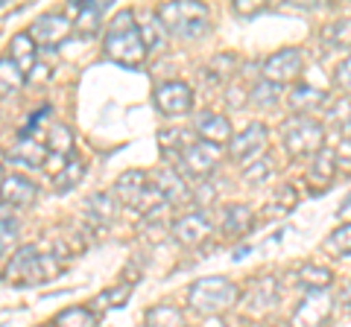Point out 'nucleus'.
Listing matches in <instances>:
<instances>
[{"label": "nucleus", "mask_w": 351, "mask_h": 327, "mask_svg": "<svg viewBox=\"0 0 351 327\" xmlns=\"http://www.w3.org/2000/svg\"><path fill=\"white\" fill-rule=\"evenodd\" d=\"M348 205H351V202L346 199V202H343V213H337V216H343V222H346V216H348Z\"/></svg>", "instance_id": "nucleus-46"}, {"label": "nucleus", "mask_w": 351, "mask_h": 327, "mask_svg": "<svg viewBox=\"0 0 351 327\" xmlns=\"http://www.w3.org/2000/svg\"><path fill=\"white\" fill-rule=\"evenodd\" d=\"M47 152H53V155H62V158H71V152H73V132H71V126L68 123H53L50 126V135H47Z\"/></svg>", "instance_id": "nucleus-26"}, {"label": "nucleus", "mask_w": 351, "mask_h": 327, "mask_svg": "<svg viewBox=\"0 0 351 327\" xmlns=\"http://www.w3.org/2000/svg\"><path fill=\"white\" fill-rule=\"evenodd\" d=\"M295 280H299L307 292L328 289L334 283V272L328 266H319V263H311V260H307V263H302L299 272H295Z\"/></svg>", "instance_id": "nucleus-23"}, {"label": "nucleus", "mask_w": 351, "mask_h": 327, "mask_svg": "<svg viewBox=\"0 0 351 327\" xmlns=\"http://www.w3.org/2000/svg\"><path fill=\"white\" fill-rule=\"evenodd\" d=\"M15 237H18V222L12 216H9V220H0V257L15 246Z\"/></svg>", "instance_id": "nucleus-38"}, {"label": "nucleus", "mask_w": 351, "mask_h": 327, "mask_svg": "<svg viewBox=\"0 0 351 327\" xmlns=\"http://www.w3.org/2000/svg\"><path fill=\"white\" fill-rule=\"evenodd\" d=\"M331 292L328 289H313L302 298L299 310L293 313V324L295 327H325V322L331 319Z\"/></svg>", "instance_id": "nucleus-10"}, {"label": "nucleus", "mask_w": 351, "mask_h": 327, "mask_svg": "<svg viewBox=\"0 0 351 327\" xmlns=\"http://www.w3.org/2000/svg\"><path fill=\"white\" fill-rule=\"evenodd\" d=\"M219 158H223V149L214 144H205V140H193L191 146L182 149L179 155V170L184 176H191L196 181H205L211 172L217 170Z\"/></svg>", "instance_id": "nucleus-5"}, {"label": "nucleus", "mask_w": 351, "mask_h": 327, "mask_svg": "<svg viewBox=\"0 0 351 327\" xmlns=\"http://www.w3.org/2000/svg\"><path fill=\"white\" fill-rule=\"evenodd\" d=\"M252 228V211L246 205H228L223 211V231L226 234H246Z\"/></svg>", "instance_id": "nucleus-27"}, {"label": "nucleus", "mask_w": 351, "mask_h": 327, "mask_svg": "<svg viewBox=\"0 0 351 327\" xmlns=\"http://www.w3.org/2000/svg\"><path fill=\"white\" fill-rule=\"evenodd\" d=\"M36 199H38V184L32 179L12 172V176H3V181H0V202H9L12 208H29Z\"/></svg>", "instance_id": "nucleus-13"}, {"label": "nucleus", "mask_w": 351, "mask_h": 327, "mask_svg": "<svg viewBox=\"0 0 351 327\" xmlns=\"http://www.w3.org/2000/svg\"><path fill=\"white\" fill-rule=\"evenodd\" d=\"M82 216H85V222L94 225V228L112 225L114 216H117V199L112 196V190H97V193L88 196L85 205H82Z\"/></svg>", "instance_id": "nucleus-15"}, {"label": "nucleus", "mask_w": 351, "mask_h": 327, "mask_svg": "<svg viewBox=\"0 0 351 327\" xmlns=\"http://www.w3.org/2000/svg\"><path fill=\"white\" fill-rule=\"evenodd\" d=\"M53 327H97V315L88 307H68L56 315Z\"/></svg>", "instance_id": "nucleus-31"}, {"label": "nucleus", "mask_w": 351, "mask_h": 327, "mask_svg": "<svg viewBox=\"0 0 351 327\" xmlns=\"http://www.w3.org/2000/svg\"><path fill=\"white\" fill-rule=\"evenodd\" d=\"M263 82H269V85H287L293 82L295 76L302 73V50H295V47H284L278 53H272V56L263 62Z\"/></svg>", "instance_id": "nucleus-9"}, {"label": "nucleus", "mask_w": 351, "mask_h": 327, "mask_svg": "<svg viewBox=\"0 0 351 327\" xmlns=\"http://www.w3.org/2000/svg\"><path fill=\"white\" fill-rule=\"evenodd\" d=\"M9 158H12V164L36 170V167L44 164V158H47V146H44L41 140H36V138H21L18 144L9 149Z\"/></svg>", "instance_id": "nucleus-22"}, {"label": "nucleus", "mask_w": 351, "mask_h": 327, "mask_svg": "<svg viewBox=\"0 0 351 327\" xmlns=\"http://www.w3.org/2000/svg\"><path fill=\"white\" fill-rule=\"evenodd\" d=\"M240 96H243V91H240V88H228V105L240 108V105H243V100H240Z\"/></svg>", "instance_id": "nucleus-44"}, {"label": "nucleus", "mask_w": 351, "mask_h": 327, "mask_svg": "<svg viewBox=\"0 0 351 327\" xmlns=\"http://www.w3.org/2000/svg\"><path fill=\"white\" fill-rule=\"evenodd\" d=\"M240 298V289L237 283H232L223 275H211V278H199L191 287L188 292V301L191 307L199 313V315H217V313H226L228 307H234Z\"/></svg>", "instance_id": "nucleus-1"}, {"label": "nucleus", "mask_w": 351, "mask_h": 327, "mask_svg": "<svg viewBox=\"0 0 351 327\" xmlns=\"http://www.w3.org/2000/svg\"><path fill=\"white\" fill-rule=\"evenodd\" d=\"M149 181L158 187V193L164 196V202H167V205H182V202H188V199H191L188 184H184V179H182L173 167H161V170H156V172L149 176Z\"/></svg>", "instance_id": "nucleus-17"}, {"label": "nucleus", "mask_w": 351, "mask_h": 327, "mask_svg": "<svg viewBox=\"0 0 351 327\" xmlns=\"http://www.w3.org/2000/svg\"><path fill=\"white\" fill-rule=\"evenodd\" d=\"M267 126L261 123V120H255V123H249L240 135H232V140H228V155H232L237 164H249L263 155V146H267Z\"/></svg>", "instance_id": "nucleus-8"}, {"label": "nucleus", "mask_w": 351, "mask_h": 327, "mask_svg": "<svg viewBox=\"0 0 351 327\" xmlns=\"http://www.w3.org/2000/svg\"><path fill=\"white\" fill-rule=\"evenodd\" d=\"M106 56L112 62H120L126 68H138L147 59V50L141 44L138 27L126 32H106Z\"/></svg>", "instance_id": "nucleus-7"}, {"label": "nucleus", "mask_w": 351, "mask_h": 327, "mask_svg": "<svg viewBox=\"0 0 351 327\" xmlns=\"http://www.w3.org/2000/svg\"><path fill=\"white\" fill-rule=\"evenodd\" d=\"M211 231H214L211 220H208L202 211L184 213V216H179V220L173 222V239L176 243H182V246H188V248L205 243V239L211 237Z\"/></svg>", "instance_id": "nucleus-12"}, {"label": "nucleus", "mask_w": 351, "mask_h": 327, "mask_svg": "<svg viewBox=\"0 0 351 327\" xmlns=\"http://www.w3.org/2000/svg\"><path fill=\"white\" fill-rule=\"evenodd\" d=\"M126 29H135V15H132V9H120V12L108 21L106 32H126Z\"/></svg>", "instance_id": "nucleus-39"}, {"label": "nucleus", "mask_w": 351, "mask_h": 327, "mask_svg": "<svg viewBox=\"0 0 351 327\" xmlns=\"http://www.w3.org/2000/svg\"><path fill=\"white\" fill-rule=\"evenodd\" d=\"M85 172H88L85 161L68 158V164H64V167L56 172V179H53V184H56V193H71V190H76V187L82 184Z\"/></svg>", "instance_id": "nucleus-25"}, {"label": "nucleus", "mask_w": 351, "mask_h": 327, "mask_svg": "<svg viewBox=\"0 0 351 327\" xmlns=\"http://www.w3.org/2000/svg\"><path fill=\"white\" fill-rule=\"evenodd\" d=\"M64 164H68V158H62V155H53V152H47V158H44L41 167L47 170V172H53V176H56V172L64 167Z\"/></svg>", "instance_id": "nucleus-42"}, {"label": "nucleus", "mask_w": 351, "mask_h": 327, "mask_svg": "<svg viewBox=\"0 0 351 327\" xmlns=\"http://www.w3.org/2000/svg\"><path fill=\"white\" fill-rule=\"evenodd\" d=\"M138 36H141V44H144L147 53H149V50L158 53V50H164V44H167V29L161 27V21H158L156 15H152L147 24L138 29Z\"/></svg>", "instance_id": "nucleus-30"}, {"label": "nucleus", "mask_w": 351, "mask_h": 327, "mask_svg": "<svg viewBox=\"0 0 351 327\" xmlns=\"http://www.w3.org/2000/svg\"><path fill=\"white\" fill-rule=\"evenodd\" d=\"M337 152L334 149H319L313 155V161H311V170H307V179H311V184H316V190L313 193H325V187L334 181V176H337Z\"/></svg>", "instance_id": "nucleus-19"}, {"label": "nucleus", "mask_w": 351, "mask_h": 327, "mask_svg": "<svg viewBox=\"0 0 351 327\" xmlns=\"http://www.w3.org/2000/svg\"><path fill=\"white\" fill-rule=\"evenodd\" d=\"M234 12L252 18V15L263 12V3H261V0H234Z\"/></svg>", "instance_id": "nucleus-41"}, {"label": "nucleus", "mask_w": 351, "mask_h": 327, "mask_svg": "<svg viewBox=\"0 0 351 327\" xmlns=\"http://www.w3.org/2000/svg\"><path fill=\"white\" fill-rule=\"evenodd\" d=\"M295 208V190L293 187H281L276 196H272V202L267 205V213L272 216H284Z\"/></svg>", "instance_id": "nucleus-37"}, {"label": "nucleus", "mask_w": 351, "mask_h": 327, "mask_svg": "<svg viewBox=\"0 0 351 327\" xmlns=\"http://www.w3.org/2000/svg\"><path fill=\"white\" fill-rule=\"evenodd\" d=\"M158 144H161L164 152H176V155H182V149L191 146L193 140H191V135L184 132V129H164V132L158 135Z\"/></svg>", "instance_id": "nucleus-34"}, {"label": "nucleus", "mask_w": 351, "mask_h": 327, "mask_svg": "<svg viewBox=\"0 0 351 327\" xmlns=\"http://www.w3.org/2000/svg\"><path fill=\"white\" fill-rule=\"evenodd\" d=\"M156 108L167 117H182L193 108V88L188 82H164L156 88Z\"/></svg>", "instance_id": "nucleus-11"}, {"label": "nucleus", "mask_w": 351, "mask_h": 327, "mask_svg": "<svg viewBox=\"0 0 351 327\" xmlns=\"http://www.w3.org/2000/svg\"><path fill=\"white\" fill-rule=\"evenodd\" d=\"M56 272H59V266H56V257L53 254H38L36 246H21L12 254V260L6 263L3 278L9 283H18V287H27V283L53 278Z\"/></svg>", "instance_id": "nucleus-3"}, {"label": "nucleus", "mask_w": 351, "mask_h": 327, "mask_svg": "<svg viewBox=\"0 0 351 327\" xmlns=\"http://www.w3.org/2000/svg\"><path fill=\"white\" fill-rule=\"evenodd\" d=\"M337 85H343V94H348V59L339 62V68H337Z\"/></svg>", "instance_id": "nucleus-43"}, {"label": "nucleus", "mask_w": 351, "mask_h": 327, "mask_svg": "<svg viewBox=\"0 0 351 327\" xmlns=\"http://www.w3.org/2000/svg\"><path fill=\"white\" fill-rule=\"evenodd\" d=\"M196 135H199V140H205V144H214L223 149L228 140H232V120L223 117V114H214V112H202L199 117H196Z\"/></svg>", "instance_id": "nucleus-16"}, {"label": "nucleus", "mask_w": 351, "mask_h": 327, "mask_svg": "<svg viewBox=\"0 0 351 327\" xmlns=\"http://www.w3.org/2000/svg\"><path fill=\"white\" fill-rule=\"evenodd\" d=\"M6 59L27 76L38 64V47H36V41H32L27 32H18V36H12V41H9V56Z\"/></svg>", "instance_id": "nucleus-20"}, {"label": "nucleus", "mask_w": 351, "mask_h": 327, "mask_svg": "<svg viewBox=\"0 0 351 327\" xmlns=\"http://www.w3.org/2000/svg\"><path fill=\"white\" fill-rule=\"evenodd\" d=\"M27 85V76L21 73L6 56L0 59V96H12Z\"/></svg>", "instance_id": "nucleus-29"}, {"label": "nucleus", "mask_w": 351, "mask_h": 327, "mask_svg": "<svg viewBox=\"0 0 351 327\" xmlns=\"http://www.w3.org/2000/svg\"><path fill=\"white\" fill-rule=\"evenodd\" d=\"M269 176H272V158H269V155H261V158H255V161H249L246 170H243V179H246L249 184H263Z\"/></svg>", "instance_id": "nucleus-35"}, {"label": "nucleus", "mask_w": 351, "mask_h": 327, "mask_svg": "<svg viewBox=\"0 0 351 327\" xmlns=\"http://www.w3.org/2000/svg\"><path fill=\"white\" fill-rule=\"evenodd\" d=\"M147 327H184V315L179 307L158 304V307L147 310Z\"/></svg>", "instance_id": "nucleus-28"}, {"label": "nucleus", "mask_w": 351, "mask_h": 327, "mask_svg": "<svg viewBox=\"0 0 351 327\" xmlns=\"http://www.w3.org/2000/svg\"><path fill=\"white\" fill-rule=\"evenodd\" d=\"M278 88H276V85H269V82H258L255 85V88H252V94H249V103L252 105H258V108H272V105H276L278 103Z\"/></svg>", "instance_id": "nucleus-36"}, {"label": "nucleus", "mask_w": 351, "mask_h": 327, "mask_svg": "<svg viewBox=\"0 0 351 327\" xmlns=\"http://www.w3.org/2000/svg\"><path fill=\"white\" fill-rule=\"evenodd\" d=\"M38 327H53V324H38Z\"/></svg>", "instance_id": "nucleus-47"}, {"label": "nucleus", "mask_w": 351, "mask_h": 327, "mask_svg": "<svg viewBox=\"0 0 351 327\" xmlns=\"http://www.w3.org/2000/svg\"><path fill=\"white\" fill-rule=\"evenodd\" d=\"M108 6L112 3H103V0H85V3H73L68 12L76 15V21L71 27H76V32H80L82 38H91L100 32L103 27V15L108 12Z\"/></svg>", "instance_id": "nucleus-14"}, {"label": "nucleus", "mask_w": 351, "mask_h": 327, "mask_svg": "<svg viewBox=\"0 0 351 327\" xmlns=\"http://www.w3.org/2000/svg\"><path fill=\"white\" fill-rule=\"evenodd\" d=\"M0 3H3V0H0Z\"/></svg>", "instance_id": "nucleus-48"}, {"label": "nucleus", "mask_w": 351, "mask_h": 327, "mask_svg": "<svg viewBox=\"0 0 351 327\" xmlns=\"http://www.w3.org/2000/svg\"><path fill=\"white\" fill-rule=\"evenodd\" d=\"M147 184H149V176L144 170H126V172H120V179L114 181L112 196L123 205H129V208H135V202L141 199V193L147 190Z\"/></svg>", "instance_id": "nucleus-18"}, {"label": "nucleus", "mask_w": 351, "mask_h": 327, "mask_svg": "<svg viewBox=\"0 0 351 327\" xmlns=\"http://www.w3.org/2000/svg\"><path fill=\"white\" fill-rule=\"evenodd\" d=\"M3 161H6V152L0 149V181H3Z\"/></svg>", "instance_id": "nucleus-45"}, {"label": "nucleus", "mask_w": 351, "mask_h": 327, "mask_svg": "<svg viewBox=\"0 0 351 327\" xmlns=\"http://www.w3.org/2000/svg\"><path fill=\"white\" fill-rule=\"evenodd\" d=\"M276 301H278V280L276 278L258 280L255 287H252V292H249V310H255V313L276 307Z\"/></svg>", "instance_id": "nucleus-24"}, {"label": "nucleus", "mask_w": 351, "mask_h": 327, "mask_svg": "<svg viewBox=\"0 0 351 327\" xmlns=\"http://www.w3.org/2000/svg\"><path fill=\"white\" fill-rule=\"evenodd\" d=\"M281 138H284V146L293 158H304V155H316L322 149V140H325V129L319 120L313 117H290L284 120L281 126Z\"/></svg>", "instance_id": "nucleus-4"}, {"label": "nucleus", "mask_w": 351, "mask_h": 327, "mask_svg": "<svg viewBox=\"0 0 351 327\" xmlns=\"http://www.w3.org/2000/svg\"><path fill=\"white\" fill-rule=\"evenodd\" d=\"M325 36L331 38L337 47H343V50L348 47V24H346V21H343V24H331L325 29Z\"/></svg>", "instance_id": "nucleus-40"}, {"label": "nucleus", "mask_w": 351, "mask_h": 327, "mask_svg": "<svg viewBox=\"0 0 351 327\" xmlns=\"http://www.w3.org/2000/svg\"><path fill=\"white\" fill-rule=\"evenodd\" d=\"M287 103H290V108L299 117H311L316 108H322L325 105V91H319V88H313V85H295V88L290 91V96H287Z\"/></svg>", "instance_id": "nucleus-21"}, {"label": "nucleus", "mask_w": 351, "mask_h": 327, "mask_svg": "<svg viewBox=\"0 0 351 327\" xmlns=\"http://www.w3.org/2000/svg\"><path fill=\"white\" fill-rule=\"evenodd\" d=\"M71 18L62 15V12H47V15H38L32 21V27L27 29V36L36 41V47H59L71 38Z\"/></svg>", "instance_id": "nucleus-6"}, {"label": "nucleus", "mask_w": 351, "mask_h": 327, "mask_svg": "<svg viewBox=\"0 0 351 327\" xmlns=\"http://www.w3.org/2000/svg\"><path fill=\"white\" fill-rule=\"evenodd\" d=\"M325 252L337 257V260H348V252H351V228L348 222H343L337 231L325 239Z\"/></svg>", "instance_id": "nucleus-32"}, {"label": "nucleus", "mask_w": 351, "mask_h": 327, "mask_svg": "<svg viewBox=\"0 0 351 327\" xmlns=\"http://www.w3.org/2000/svg\"><path fill=\"white\" fill-rule=\"evenodd\" d=\"M156 18L161 27L179 38H196L202 36L208 27V6L196 3V0H179V3H164Z\"/></svg>", "instance_id": "nucleus-2"}, {"label": "nucleus", "mask_w": 351, "mask_h": 327, "mask_svg": "<svg viewBox=\"0 0 351 327\" xmlns=\"http://www.w3.org/2000/svg\"><path fill=\"white\" fill-rule=\"evenodd\" d=\"M132 298V283H117V287L100 292L94 298V307H106V310H117Z\"/></svg>", "instance_id": "nucleus-33"}]
</instances>
